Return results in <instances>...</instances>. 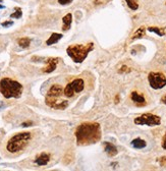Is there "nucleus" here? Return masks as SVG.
Instances as JSON below:
<instances>
[{"instance_id":"nucleus-20","label":"nucleus","mask_w":166,"mask_h":171,"mask_svg":"<svg viewBox=\"0 0 166 171\" xmlns=\"http://www.w3.org/2000/svg\"><path fill=\"white\" fill-rule=\"evenodd\" d=\"M68 106V101H61L59 102L58 104H57L56 106H55L54 109H59V110H63L65 109L66 107Z\"/></svg>"},{"instance_id":"nucleus-29","label":"nucleus","mask_w":166,"mask_h":171,"mask_svg":"<svg viewBox=\"0 0 166 171\" xmlns=\"http://www.w3.org/2000/svg\"><path fill=\"white\" fill-rule=\"evenodd\" d=\"M115 103H118V96H116V99H115Z\"/></svg>"},{"instance_id":"nucleus-13","label":"nucleus","mask_w":166,"mask_h":171,"mask_svg":"<svg viewBox=\"0 0 166 171\" xmlns=\"http://www.w3.org/2000/svg\"><path fill=\"white\" fill-rule=\"evenodd\" d=\"M62 23H63V26H62V31L66 32L70 29L72 26V13H67L66 15H64L63 19H62Z\"/></svg>"},{"instance_id":"nucleus-17","label":"nucleus","mask_w":166,"mask_h":171,"mask_svg":"<svg viewBox=\"0 0 166 171\" xmlns=\"http://www.w3.org/2000/svg\"><path fill=\"white\" fill-rule=\"evenodd\" d=\"M17 44L21 46V48H28L31 44V40L28 37H24L17 40Z\"/></svg>"},{"instance_id":"nucleus-26","label":"nucleus","mask_w":166,"mask_h":171,"mask_svg":"<svg viewBox=\"0 0 166 171\" xmlns=\"http://www.w3.org/2000/svg\"><path fill=\"white\" fill-rule=\"evenodd\" d=\"M13 24V21H5V23H2V26H11V24Z\"/></svg>"},{"instance_id":"nucleus-24","label":"nucleus","mask_w":166,"mask_h":171,"mask_svg":"<svg viewBox=\"0 0 166 171\" xmlns=\"http://www.w3.org/2000/svg\"><path fill=\"white\" fill-rule=\"evenodd\" d=\"M130 72V69L127 67V66H125V65H123L122 67L120 68V70H119V72L120 73H122V72Z\"/></svg>"},{"instance_id":"nucleus-14","label":"nucleus","mask_w":166,"mask_h":171,"mask_svg":"<svg viewBox=\"0 0 166 171\" xmlns=\"http://www.w3.org/2000/svg\"><path fill=\"white\" fill-rule=\"evenodd\" d=\"M62 37L63 36L61 34H58V33H53L51 36L49 37V39L46 41V45H53V44H56Z\"/></svg>"},{"instance_id":"nucleus-23","label":"nucleus","mask_w":166,"mask_h":171,"mask_svg":"<svg viewBox=\"0 0 166 171\" xmlns=\"http://www.w3.org/2000/svg\"><path fill=\"white\" fill-rule=\"evenodd\" d=\"M58 1L59 4H61V5H67V4L72 3V0H57Z\"/></svg>"},{"instance_id":"nucleus-21","label":"nucleus","mask_w":166,"mask_h":171,"mask_svg":"<svg viewBox=\"0 0 166 171\" xmlns=\"http://www.w3.org/2000/svg\"><path fill=\"white\" fill-rule=\"evenodd\" d=\"M15 11L14 13H12V14H10V17H13V19H21V14H23V12H21V9H19V8H15Z\"/></svg>"},{"instance_id":"nucleus-5","label":"nucleus","mask_w":166,"mask_h":171,"mask_svg":"<svg viewBox=\"0 0 166 171\" xmlns=\"http://www.w3.org/2000/svg\"><path fill=\"white\" fill-rule=\"evenodd\" d=\"M64 94V90H62V87L60 85H53L49 91L47 92L45 98V103L51 108H55V106L61 101H58V98Z\"/></svg>"},{"instance_id":"nucleus-19","label":"nucleus","mask_w":166,"mask_h":171,"mask_svg":"<svg viewBox=\"0 0 166 171\" xmlns=\"http://www.w3.org/2000/svg\"><path fill=\"white\" fill-rule=\"evenodd\" d=\"M127 6L132 10H137L139 8V2L138 0H125Z\"/></svg>"},{"instance_id":"nucleus-28","label":"nucleus","mask_w":166,"mask_h":171,"mask_svg":"<svg viewBox=\"0 0 166 171\" xmlns=\"http://www.w3.org/2000/svg\"><path fill=\"white\" fill-rule=\"evenodd\" d=\"M161 102H162L163 104H165V105H166V95H164V96L161 98Z\"/></svg>"},{"instance_id":"nucleus-31","label":"nucleus","mask_w":166,"mask_h":171,"mask_svg":"<svg viewBox=\"0 0 166 171\" xmlns=\"http://www.w3.org/2000/svg\"><path fill=\"white\" fill-rule=\"evenodd\" d=\"M0 2H2V0H0Z\"/></svg>"},{"instance_id":"nucleus-15","label":"nucleus","mask_w":166,"mask_h":171,"mask_svg":"<svg viewBox=\"0 0 166 171\" xmlns=\"http://www.w3.org/2000/svg\"><path fill=\"white\" fill-rule=\"evenodd\" d=\"M132 146L134 147L135 149H144L147 146V143H146L144 140L138 137V139H135L134 141L132 142Z\"/></svg>"},{"instance_id":"nucleus-22","label":"nucleus","mask_w":166,"mask_h":171,"mask_svg":"<svg viewBox=\"0 0 166 171\" xmlns=\"http://www.w3.org/2000/svg\"><path fill=\"white\" fill-rule=\"evenodd\" d=\"M159 164H160V166H162V167H166V156L161 157V158L159 159Z\"/></svg>"},{"instance_id":"nucleus-2","label":"nucleus","mask_w":166,"mask_h":171,"mask_svg":"<svg viewBox=\"0 0 166 171\" xmlns=\"http://www.w3.org/2000/svg\"><path fill=\"white\" fill-rule=\"evenodd\" d=\"M0 93L4 98H19L23 94V86L19 82L9 77H4L0 81Z\"/></svg>"},{"instance_id":"nucleus-27","label":"nucleus","mask_w":166,"mask_h":171,"mask_svg":"<svg viewBox=\"0 0 166 171\" xmlns=\"http://www.w3.org/2000/svg\"><path fill=\"white\" fill-rule=\"evenodd\" d=\"M33 124V122H25V123H23L21 124V126H23V127H26V126H29V125H32Z\"/></svg>"},{"instance_id":"nucleus-8","label":"nucleus","mask_w":166,"mask_h":171,"mask_svg":"<svg viewBox=\"0 0 166 171\" xmlns=\"http://www.w3.org/2000/svg\"><path fill=\"white\" fill-rule=\"evenodd\" d=\"M85 89V83L82 79H76L72 83L67 84L64 89V96L72 98L74 96L76 93H81Z\"/></svg>"},{"instance_id":"nucleus-6","label":"nucleus","mask_w":166,"mask_h":171,"mask_svg":"<svg viewBox=\"0 0 166 171\" xmlns=\"http://www.w3.org/2000/svg\"><path fill=\"white\" fill-rule=\"evenodd\" d=\"M134 122L138 125L156 126L161 123V118L157 115L151 114V113H144L137 118H135Z\"/></svg>"},{"instance_id":"nucleus-4","label":"nucleus","mask_w":166,"mask_h":171,"mask_svg":"<svg viewBox=\"0 0 166 171\" xmlns=\"http://www.w3.org/2000/svg\"><path fill=\"white\" fill-rule=\"evenodd\" d=\"M32 139V135L30 132H21L13 135L11 139L8 141L6 149L10 153H17L19 151H23L28 146L29 141Z\"/></svg>"},{"instance_id":"nucleus-7","label":"nucleus","mask_w":166,"mask_h":171,"mask_svg":"<svg viewBox=\"0 0 166 171\" xmlns=\"http://www.w3.org/2000/svg\"><path fill=\"white\" fill-rule=\"evenodd\" d=\"M150 87L154 90H160L166 86V77L162 72H150L148 75Z\"/></svg>"},{"instance_id":"nucleus-25","label":"nucleus","mask_w":166,"mask_h":171,"mask_svg":"<svg viewBox=\"0 0 166 171\" xmlns=\"http://www.w3.org/2000/svg\"><path fill=\"white\" fill-rule=\"evenodd\" d=\"M162 148L164 149V150H166V132L162 139Z\"/></svg>"},{"instance_id":"nucleus-10","label":"nucleus","mask_w":166,"mask_h":171,"mask_svg":"<svg viewBox=\"0 0 166 171\" xmlns=\"http://www.w3.org/2000/svg\"><path fill=\"white\" fill-rule=\"evenodd\" d=\"M130 99H132V101L138 106L146 105L145 98H144V96H142L141 94H139L138 92H132V94H130Z\"/></svg>"},{"instance_id":"nucleus-12","label":"nucleus","mask_w":166,"mask_h":171,"mask_svg":"<svg viewBox=\"0 0 166 171\" xmlns=\"http://www.w3.org/2000/svg\"><path fill=\"white\" fill-rule=\"evenodd\" d=\"M50 160V155L49 154H46V153H42L40 154L38 157L35 160V163L38 164L39 166H44V165H47L48 162Z\"/></svg>"},{"instance_id":"nucleus-18","label":"nucleus","mask_w":166,"mask_h":171,"mask_svg":"<svg viewBox=\"0 0 166 171\" xmlns=\"http://www.w3.org/2000/svg\"><path fill=\"white\" fill-rule=\"evenodd\" d=\"M148 31H149V32H152V33H155V34H157L160 37H162L165 35L164 30H163V29H160V28H157V26H149V28H148Z\"/></svg>"},{"instance_id":"nucleus-11","label":"nucleus","mask_w":166,"mask_h":171,"mask_svg":"<svg viewBox=\"0 0 166 171\" xmlns=\"http://www.w3.org/2000/svg\"><path fill=\"white\" fill-rule=\"evenodd\" d=\"M104 145H105V152H106V154H107L108 156L109 157L116 156L117 153H118V151H117V148L113 145V144L109 143V142H105Z\"/></svg>"},{"instance_id":"nucleus-30","label":"nucleus","mask_w":166,"mask_h":171,"mask_svg":"<svg viewBox=\"0 0 166 171\" xmlns=\"http://www.w3.org/2000/svg\"><path fill=\"white\" fill-rule=\"evenodd\" d=\"M0 8H3V6H2V5H0Z\"/></svg>"},{"instance_id":"nucleus-16","label":"nucleus","mask_w":166,"mask_h":171,"mask_svg":"<svg viewBox=\"0 0 166 171\" xmlns=\"http://www.w3.org/2000/svg\"><path fill=\"white\" fill-rule=\"evenodd\" d=\"M145 33H146V28L145 26H141V28H139L138 30L135 32V34L132 35V39L135 40V39H140V38H143L145 36Z\"/></svg>"},{"instance_id":"nucleus-9","label":"nucleus","mask_w":166,"mask_h":171,"mask_svg":"<svg viewBox=\"0 0 166 171\" xmlns=\"http://www.w3.org/2000/svg\"><path fill=\"white\" fill-rule=\"evenodd\" d=\"M58 61H59L58 58H49L47 61H46L47 65L42 69V72H45V73H50V72H54V70L56 69V66H57Z\"/></svg>"},{"instance_id":"nucleus-1","label":"nucleus","mask_w":166,"mask_h":171,"mask_svg":"<svg viewBox=\"0 0 166 171\" xmlns=\"http://www.w3.org/2000/svg\"><path fill=\"white\" fill-rule=\"evenodd\" d=\"M77 143L79 146L96 144L101 139L100 124L96 122H85L77 126L76 130Z\"/></svg>"},{"instance_id":"nucleus-3","label":"nucleus","mask_w":166,"mask_h":171,"mask_svg":"<svg viewBox=\"0 0 166 171\" xmlns=\"http://www.w3.org/2000/svg\"><path fill=\"white\" fill-rule=\"evenodd\" d=\"M93 49H94L93 43H89L87 45H72L67 47L66 53L76 63H82Z\"/></svg>"}]
</instances>
